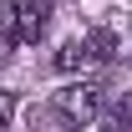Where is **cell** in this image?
<instances>
[{
    "label": "cell",
    "instance_id": "cell-3",
    "mask_svg": "<svg viewBox=\"0 0 132 132\" xmlns=\"http://www.w3.org/2000/svg\"><path fill=\"white\" fill-rule=\"evenodd\" d=\"M92 61H97L92 41H66V46L56 51V71H86Z\"/></svg>",
    "mask_w": 132,
    "mask_h": 132
},
{
    "label": "cell",
    "instance_id": "cell-4",
    "mask_svg": "<svg viewBox=\"0 0 132 132\" xmlns=\"http://www.w3.org/2000/svg\"><path fill=\"white\" fill-rule=\"evenodd\" d=\"M86 41H92V51H97V61H117V56H122V41H117V31H92Z\"/></svg>",
    "mask_w": 132,
    "mask_h": 132
},
{
    "label": "cell",
    "instance_id": "cell-2",
    "mask_svg": "<svg viewBox=\"0 0 132 132\" xmlns=\"http://www.w3.org/2000/svg\"><path fill=\"white\" fill-rule=\"evenodd\" d=\"M51 10H56V0H20L15 10H10V46L20 41H41V31L51 26Z\"/></svg>",
    "mask_w": 132,
    "mask_h": 132
},
{
    "label": "cell",
    "instance_id": "cell-1",
    "mask_svg": "<svg viewBox=\"0 0 132 132\" xmlns=\"http://www.w3.org/2000/svg\"><path fill=\"white\" fill-rule=\"evenodd\" d=\"M102 112V86L97 81H71L56 92V117H61L66 127H81V122H97Z\"/></svg>",
    "mask_w": 132,
    "mask_h": 132
}]
</instances>
